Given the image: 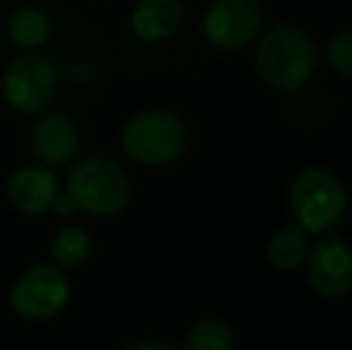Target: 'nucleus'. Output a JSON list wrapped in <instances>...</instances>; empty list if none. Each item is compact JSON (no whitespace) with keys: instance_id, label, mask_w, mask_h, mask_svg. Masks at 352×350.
<instances>
[{"instance_id":"1","label":"nucleus","mask_w":352,"mask_h":350,"mask_svg":"<svg viewBox=\"0 0 352 350\" xmlns=\"http://www.w3.org/2000/svg\"><path fill=\"white\" fill-rule=\"evenodd\" d=\"M316 65L319 48L314 36L297 24H276L254 41V70L274 91H300L314 77Z\"/></svg>"},{"instance_id":"2","label":"nucleus","mask_w":352,"mask_h":350,"mask_svg":"<svg viewBox=\"0 0 352 350\" xmlns=\"http://www.w3.org/2000/svg\"><path fill=\"white\" fill-rule=\"evenodd\" d=\"M287 204L295 226L309 235H326L343 223L350 197L338 175L311 166L292 177Z\"/></svg>"},{"instance_id":"3","label":"nucleus","mask_w":352,"mask_h":350,"mask_svg":"<svg viewBox=\"0 0 352 350\" xmlns=\"http://www.w3.org/2000/svg\"><path fill=\"white\" fill-rule=\"evenodd\" d=\"M122 149L132 161L151 168L170 166L187 149V127L168 108H148L130 118L122 130Z\"/></svg>"},{"instance_id":"4","label":"nucleus","mask_w":352,"mask_h":350,"mask_svg":"<svg viewBox=\"0 0 352 350\" xmlns=\"http://www.w3.org/2000/svg\"><path fill=\"white\" fill-rule=\"evenodd\" d=\"M67 195L87 214L116 216L130 204V180L108 156H87L72 168Z\"/></svg>"},{"instance_id":"5","label":"nucleus","mask_w":352,"mask_h":350,"mask_svg":"<svg viewBox=\"0 0 352 350\" xmlns=\"http://www.w3.org/2000/svg\"><path fill=\"white\" fill-rule=\"evenodd\" d=\"M60 85V67L48 56L24 51L17 56L3 75V94L10 108L22 116H36L51 106Z\"/></svg>"},{"instance_id":"6","label":"nucleus","mask_w":352,"mask_h":350,"mask_svg":"<svg viewBox=\"0 0 352 350\" xmlns=\"http://www.w3.org/2000/svg\"><path fill=\"white\" fill-rule=\"evenodd\" d=\"M264 32L261 0H211L201 14V36L221 53L252 46Z\"/></svg>"},{"instance_id":"7","label":"nucleus","mask_w":352,"mask_h":350,"mask_svg":"<svg viewBox=\"0 0 352 350\" xmlns=\"http://www.w3.org/2000/svg\"><path fill=\"white\" fill-rule=\"evenodd\" d=\"M70 300V281L60 266L36 264L17 278L10 293V305L24 319L56 317Z\"/></svg>"},{"instance_id":"8","label":"nucleus","mask_w":352,"mask_h":350,"mask_svg":"<svg viewBox=\"0 0 352 350\" xmlns=\"http://www.w3.org/2000/svg\"><path fill=\"white\" fill-rule=\"evenodd\" d=\"M307 281L319 298L343 300L352 293V245L343 235L326 233L305 259Z\"/></svg>"},{"instance_id":"9","label":"nucleus","mask_w":352,"mask_h":350,"mask_svg":"<svg viewBox=\"0 0 352 350\" xmlns=\"http://www.w3.org/2000/svg\"><path fill=\"white\" fill-rule=\"evenodd\" d=\"M29 142L38 161L46 166H65L79 151V130L65 113H48L34 122Z\"/></svg>"},{"instance_id":"10","label":"nucleus","mask_w":352,"mask_h":350,"mask_svg":"<svg viewBox=\"0 0 352 350\" xmlns=\"http://www.w3.org/2000/svg\"><path fill=\"white\" fill-rule=\"evenodd\" d=\"M185 22V0H137L130 29L142 43H163Z\"/></svg>"},{"instance_id":"11","label":"nucleus","mask_w":352,"mask_h":350,"mask_svg":"<svg viewBox=\"0 0 352 350\" xmlns=\"http://www.w3.org/2000/svg\"><path fill=\"white\" fill-rule=\"evenodd\" d=\"M58 192V180L41 166H24L8 180V199L17 211L29 216L51 211Z\"/></svg>"},{"instance_id":"12","label":"nucleus","mask_w":352,"mask_h":350,"mask_svg":"<svg viewBox=\"0 0 352 350\" xmlns=\"http://www.w3.org/2000/svg\"><path fill=\"white\" fill-rule=\"evenodd\" d=\"M5 32L12 46H17L19 51H36L51 39L53 24L48 12L38 5H19L8 14Z\"/></svg>"},{"instance_id":"13","label":"nucleus","mask_w":352,"mask_h":350,"mask_svg":"<svg viewBox=\"0 0 352 350\" xmlns=\"http://www.w3.org/2000/svg\"><path fill=\"white\" fill-rule=\"evenodd\" d=\"M309 233L300 226H283L266 243V259L276 271H295L309 254Z\"/></svg>"},{"instance_id":"14","label":"nucleus","mask_w":352,"mask_h":350,"mask_svg":"<svg viewBox=\"0 0 352 350\" xmlns=\"http://www.w3.org/2000/svg\"><path fill=\"white\" fill-rule=\"evenodd\" d=\"M94 252L91 235L79 226H65L56 233L51 243V254L60 269H77L89 262Z\"/></svg>"},{"instance_id":"15","label":"nucleus","mask_w":352,"mask_h":350,"mask_svg":"<svg viewBox=\"0 0 352 350\" xmlns=\"http://www.w3.org/2000/svg\"><path fill=\"white\" fill-rule=\"evenodd\" d=\"M235 336L228 322L218 317H201L187 329L182 350H232Z\"/></svg>"},{"instance_id":"16","label":"nucleus","mask_w":352,"mask_h":350,"mask_svg":"<svg viewBox=\"0 0 352 350\" xmlns=\"http://www.w3.org/2000/svg\"><path fill=\"white\" fill-rule=\"evenodd\" d=\"M326 61L336 75L352 82V29H340L329 39Z\"/></svg>"},{"instance_id":"17","label":"nucleus","mask_w":352,"mask_h":350,"mask_svg":"<svg viewBox=\"0 0 352 350\" xmlns=\"http://www.w3.org/2000/svg\"><path fill=\"white\" fill-rule=\"evenodd\" d=\"M56 214H60V216H72L74 211H77V206H74V201L70 199V195H58L56 197V201H53V206H51Z\"/></svg>"},{"instance_id":"18","label":"nucleus","mask_w":352,"mask_h":350,"mask_svg":"<svg viewBox=\"0 0 352 350\" xmlns=\"http://www.w3.org/2000/svg\"><path fill=\"white\" fill-rule=\"evenodd\" d=\"M122 350H182V348L173 346V343H163V341H135Z\"/></svg>"}]
</instances>
